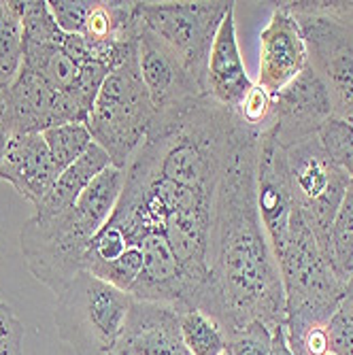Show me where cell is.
Segmentation results:
<instances>
[{
	"instance_id": "ac0fdd59",
	"label": "cell",
	"mask_w": 353,
	"mask_h": 355,
	"mask_svg": "<svg viewBox=\"0 0 353 355\" xmlns=\"http://www.w3.org/2000/svg\"><path fill=\"white\" fill-rule=\"evenodd\" d=\"M326 255L336 279L347 287L353 275V181L349 183L332 219Z\"/></svg>"
},
{
	"instance_id": "d6986e66",
	"label": "cell",
	"mask_w": 353,
	"mask_h": 355,
	"mask_svg": "<svg viewBox=\"0 0 353 355\" xmlns=\"http://www.w3.org/2000/svg\"><path fill=\"white\" fill-rule=\"evenodd\" d=\"M179 324L191 355H219L226 351V334L221 326L200 309L179 311Z\"/></svg>"
},
{
	"instance_id": "4316f807",
	"label": "cell",
	"mask_w": 353,
	"mask_h": 355,
	"mask_svg": "<svg viewBox=\"0 0 353 355\" xmlns=\"http://www.w3.org/2000/svg\"><path fill=\"white\" fill-rule=\"evenodd\" d=\"M0 355H24V324L5 302H0Z\"/></svg>"
},
{
	"instance_id": "2e32d148",
	"label": "cell",
	"mask_w": 353,
	"mask_h": 355,
	"mask_svg": "<svg viewBox=\"0 0 353 355\" xmlns=\"http://www.w3.org/2000/svg\"><path fill=\"white\" fill-rule=\"evenodd\" d=\"M109 166H113V164H111V157L107 155V151L96 143H92V147L77 159L75 164H71L67 171L60 173V177L55 179L49 193L35 207V215L49 217V215H55L64 209L73 207L83 193V189Z\"/></svg>"
},
{
	"instance_id": "4fadbf2b",
	"label": "cell",
	"mask_w": 353,
	"mask_h": 355,
	"mask_svg": "<svg viewBox=\"0 0 353 355\" xmlns=\"http://www.w3.org/2000/svg\"><path fill=\"white\" fill-rule=\"evenodd\" d=\"M60 177L43 135H13L0 166V181H7L19 196L39 205Z\"/></svg>"
},
{
	"instance_id": "83f0119b",
	"label": "cell",
	"mask_w": 353,
	"mask_h": 355,
	"mask_svg": "<svg viewBox=\"0 0 353 355\" xmlns=\"http://www.w3.org/2000/svg\"><path fill=\"white\" fill-rule=\"evenodd\" d=\"M11 137H13V125H11V117H9L7 89L0 87V166H3V159H5Z\"/></svg>"
},
{
	"instance_id": "9c48e42d",
	"label": "cell",
	"mask_w": 353,
	"mask_h": 355,
	"mask_svg": "<svg viewBox=\"0 0 353 355\" xmlns=\"http://www.w3.org/2000/svg\"><path fill=\"white\" fill-rule=\"evenodd\" d=\"M334 115L330 94L319 79V75L309 67L279 94L273 96V117L270 128L281 147H290L298 141L317 137L330 117Z\"/></svg>"
},
{
	"instance_id": "d4e9b609",
	"label": "cell",
	"mask_w": 353,
	"mask_h": 355,
	"mask_svg": "<svg viewBox=\"0 0 353 355\" xmlns=\"http://www.w3.org/2000/svg\"><path fill=\"white\" fill-rule=\"evenodd\" d=\"M236 115L241 117L245 125L253 128V130H258L262 135L273 117V96L266 94L260 85L253 83V87L245 96V101L239 105Z\"/></svg>"
},
{
	"instance_id": "52a82bcc",
	"label": "cell",
	"mask_w": 353,
	"mask_h": 355,
	"mask_svg": "<svg viewBox=\"0 0 353 355\" xmlns=\"http://www.w3.org/2000/svg\"><path fill=\"white\" fill-rule=\"evenodd\" d=\"M234 3H139L143 26L153 32L207 92L209 55L219 24Z\"/></svg>"
},
{
	"instance_id": "484cf974",
	"label": "cell",
	"mask_w": 353,
	"mask_h": 355,
	"mask_svg": "<svg viewBox=\"0 0 353 355\" xmlns=\"http://www.w3.org/2000/svg\"><path fill=\"white\" fill-rule=\"evenodd\" d=\"M47 3L64 35H81L92 0H47Z\"/></svg>"
},
{
	"instance_id": "6da1fadb",
	"label": "cell",
	"mask_w": 353,
	"mask_h": 355,
	"mask_svg": "<svg viewBox=\"0 0 353 355\" xmlns=\"http://www.w3.org/2000/svg\"><path fill=\"white\" fill-rule=\"evenodd\" d=\"M260 132L241 123L221 173L209 243V279L198 309L230 336L251 321L285 324L279 264L258 209Z\"/></svg>"
},
{
	"instance_id": "7a4b0ae2",
	"label": "cell",
	"mask_w": 353,
	"mask_h": 355,
	"mask_svg": "<svg viewBox=\"0 0 353 355\" xmlns=\"http://www.w3.org/2000/svg\"><path fill=\"white\" fill-rule=\"evenodd\" d=\"M270 247L285 294V332L298 334L311 326H326L345 296V285L296 207L287 230Z\"/></svg>"
},
{
	"instance_id": "cb8c5ba5",
	"label": "cell",
	"mask_w": 353,
	"mask_h": 355,
	"mask_svg": "<svg viewBox=\"0 0 353 355\" xmlns=\"http://www.w3.org/2000/svg\"><path fill=\"white\" fill-rule=\"evenodd\" d=\"M330 353L353 355V294H345L328 319Z\"/></svg>"
},
{
	"instance_id": "3957f363",
	"label": "cell",
	"mask_w": 353,
	"mask_h": 355,
	"mask_svg": "<svg viewBox=\"0 0 353 355\" xmlns=\"http://www.w3.org/2000/svg\"><path fill=\"white\" fill-rule=\"evenodd\" d=\"M155 121V107L141 77L139 47L105 79L85 121L92 141L103 147L115 168H126Z\"/></svg>"
},
{
	"instance_id": "f546056e",
	"label": "cell",
	"mask_w": 353,
	"mask_h": 355,
	"mask_svg": "<svg viewBox=\"0 0 353 355\" xmlns=\"http://www.w3.org/2000/svg\"><path fill=\"white\" fill-rule=\"evenodd\" d=\"M345 294H353V275H351V279H349V283L345 287Z\"/></svg>"
},
{
	"instance_id": "f1b7e54d",
	"label": "cell",
	"mask_w": 353,
	"mask_h": 355,
	"mask_svg": "<svg viewBox=\"0 0 353 355\" xmlns=\"http://www.w3.org/2000/svg\"><path fill=\"white\" fill-rule=\"evenodd\" d=\"M268 355H294L290 340H287L285 324L273 328V343H270V353Z\"/></svg>"
},
{
	"instance_id": "5bb4252c",
	"label": "cell",
	"mask_w": 353,
	"mask_h": 355,
	"mask_svg": "<svg viewBox=\"0 0 353 355\" xmlns=\"http://www.w3.org/2000/svg\"><path fill=\"white\" fill-rule=\"evenodd\" d=\"M251 87L253 81L247 75L236 41V24H234V7H232L219 24V30L211 47L209 69H207V94L215 103L236 111Z\"/></svg>"
},
{
	"instance_id": "7402d4cb",
	"label": "cell",
	"mask_w": 353,
	"mask_h": 355,
	"mask_svg": "<svg viewBox=\"0 0 353 355\" xmlns=\"http://www.w3.org/2000/svg\"><path fill=\"white\" fill-rule=\"evenodd\" d=\"M317 141L330 162L353 181V123L332 115L317 132Z\"/></svg>"
},
{
	"instance_id": "d6a6232c",
	"label": "cell",
	"mask_w": 353,
	"mask_h": 355,
	"mask_svg": "<svg viewBox=\"0 0 353 355\" xmlns=\"http://www.w3.org/2000/svg\"><path fill=\"white\" fill-rule=\"evenodd\" d=\"M328 355H334V353H328Z\"/></svg>"
},
{
	"instance_id": "8fae6325",
	"label": "cell",
	"mask_w": 353,
	"mask_h": 355,
	"mask_svg": "<svg viewBox=\"0 0 353 355\" xmlns=\"http://www.w3.org/2000/svg\"><path fill=\"white\" fill-rule=\"evenodd\" d=\"M307 64L309 53L300 26L285 3H277L260 35V71L255 85L275 96L292 83L307 69Z\"/></svg>"
},
{
	"instance_id": "ba28073f",
	"label": "cell",
	"mask_w": 353,
	"mask_h": 355,
	"mask_svg": "<svg viewBox=\"0 0 353 355\" xmlns=\"http://www.w3.org/2000/svg\"><path fill=\"white\" fill-rule=\"evenodd\" d=\"M296 17L309 53V67L324 81L336 117L353 123V32L317 13L311 0L285 3Z\"/></svg>"
},
{
	"instance_id": "7c38bea8",
	"label": "cell",
	"mask_w": 353,
	"mask_h": 355,
	"mask_svg": "<svg viewBox=\"0 0 353 355\" xmlns=\"http://www.w3.org/2000/svg\"><path fill=\"white\" fill-rule=\"evenodd\" d=\"M115 355H191L181 334L179 311L135 300Z\"/></svg>"
},
{
	"instance_id": "ffe728a7",
	"label": "cell",
	"mask_w": 353,
	"mask_h": 355,
	"mask_svg": "<svg viewBox=\"0 0 353 355\" xmlns=\"http://www.w3.org/2000/svg\"><path fill=\"white\" fill-rule=\"evenodd\" d=\"M43 139H45V145L51 153L53 164L58 166L60 173L67 171L71 164H75L94 143L85 123L51 125L43 132Z\"/></svg>"
},
{
	"instance_id": "e0dca14e",
	"label": "cell",
	"mask_w": 353,
	"mask_h": 355,
	"mask_svg": "<svg viewBox=\"0 0 353 355\" xmlns=\"http://www.w3.org/2000/svg\"><path fill=\"white\" fill-rule=\"evenodd\" d=\"M24 64V26L17 0H0V87L7 89Z\"/></svg>"
},
{
	"instance_id": "9a60e30c",
	"label": "cell",
	"mask_w": 353,
	"mask_h": 355,
	"mask_svg": "<svg viewBox=\"0 0 353 355\" xmlns=\"http://www.w3.org/2000/svg\"><path fill=\"white\" fill-rule=\"evenodd\" d=\"M7 105L13 135H43L47 128L58 125V94L37 71L24 64L15 81L7 87Z\"/></svg>"
},
{
	"instance_id": "30bf717a",
	"label": "cell",
	"mask_w": 353,
	"mask_h": 355,
	"mask_svg": "<svg viewBox=\"0 0 353 355\" xmlns=\"http://www.w3.org/2000/svg\"><path fill=\"white\" fill-rule=\"evenodd\" d=\"M139 67L155 113H166L209 96L183 67V62L145 26L139 35Z\"/></svg>"
},
{
	"instance_id": "603a6c76",
	"label": "cell",
	"mask_w": 353,
	"mask_h": 355,
	"mask_svg": "<svg viewBox=\"0 0 353 355\" xmlns=\"http://www.w3.org/2000/svg\"><path fill=\"white\" fill-rule=\"evenodd\" d=\"M273 330L262 321H251L245 328L226 336V351L230 355H268Z\"/></svg>"
},
{
	"instance_id": "1f68e13d",
	"label": "cell",
	"mask_w": 353,
	"mask_h": 355,
	"mask_svg": "<svg viewBox=\"0 0 353 355\" xmlns=\"http://www.w3.org/2000/svg\"><path fill=\"white\" fill-rule=\"evenodd\" d=\"M219 355H230V353H228V351H221Z\"/></svg>"
},
{
	"instance_id": "8992f818",
	"label": "cell",
	"mask_w": 353,
	"mask_h": 355,
	"mask_svg": "<svg viewBox=\"0 0 353 355\" xmlns=\"http://www.w3.org/2000/svg\"><path fill=\"white\" fill-rule=\"evenodd\" d=\"M283 162L292 202L326 253L332 219L351 181L330 162L317 137L283 147Z\"/></svg>"
},
{
	"instance_id": "44dd1931",
	"label": "cell",
	"mask_w": 353,
	"mask_h": 355,
	"mask_svg": "<svg viewBox=\"0 0 353 355\" xmlns=\"http://www.w3.org/2000/svg\"><path fill=\"white\" fill-rule=\"evenodd\" d=\"M24 45H62L67 35L60 30L47 0H26L19 3Z\"/></svg>"
},
{
	"instance_id": "4dcf8cb0",
	"label": "cell",
	"mask_w": 353,
	"mask_h": 355,
	"mask_svg": "<svg viewBox=\"0 0 353 355\" xmlns=\"http://www.w3.org/2000/svg\"><path fill=\"white\" fill-rule=\"evenodd\" d=\"M345 26H347V28H351V32H353V17H351V19H349V21H347Z\"/></svg>"
},
{
	"instance_id": "277c9868",
	"label": "cell",
	"mask_w": 353,
	"mask_h": 355,
	"mask_svg": "<svg viewBox=\"0 0 353 355\" xmlns=\"http://www.w3.org/2000/svg\"><path fill=\"white\" fill-rule=\"evenodd\" d=\"M55 298L53 321L62 343L75 355H115L135 302L130 294L81 272Z\"/></svg>"
},
{
	"instance_id": "5b68a950",
	"label": "cell",
	"mask_w": 353,
	"mask_h": 355,
	"mask_svg": "<svg viewBox=\"0 0 353 355\" xmlns=\"http://www.w3.org/2000/svg\"><path fill=\"white\" fill-rule=\"evenodd\" d=\"M96 232L75 205L49 217L32 213L19 234L26 268L58 296L77 275L85 272V253Z\"/></svg>"
}]
</instances>
